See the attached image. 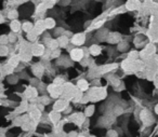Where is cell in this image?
I'll list each match as a JSON object with an SVG mask.
<instances>
[{"instance_id":"6da1fadb","label":"cell","mask_w":158,"mask_h":137,"mask_svg":"<svg viewBox=\"0 0 158 137\" xmlns=\"http://www.w3.org/2000/svg\"><path fill=\"white\" fill-rule=\"evenodd\" d=\"M140 119H141V121L144 123V125H146V126H149V125H152V124L155 122L154 117L152 115V113H151L147 109H143V110L141 111Z\"/></svg>"},{"instance_id":"7a4b0ae2","label":"cell","mask_w":158,"mask_h":137,"mask_svg":"<svg viewBox=\"0 0 158 137\" xmlns=\"http://www.w3.org/2000/svg\"><path fill=\"white\" fill-rule=\"evenodd\" d=\"M156 52V47L154 45V44L149 43V44H146V47H145L143 51H141L140 53V56L143 59H149L152 55H154Z\"/></svg>"},{"instance_id":"3957f363","label":"cell","mask_w":158,"mask_h":137,"mask_svg":"<svg viewBox=\"0 0 158 137\" xmlns=\"http://www.w3.org/2000/svg\"><path fill=\"white\" fill-rule=\"evenodd\" d=\"M48 92L50 93L52 98H58L63 94V86L59 84H52L48 86Z\"/></svg>"},{"instance_id":"277c9868","label":"cell","mask_w":158,"mask_h":137,"mask_svg":"<svg viewBox=\"0 0 158 137\" xmlns=\"http://www.w3.org/2000/svg\"><path fill=\"white\" fill-rule=\"evenodd\" d=\"M71 58L75 62H80L83 58V51L81 49H73L71 51Z\"/></svg>"},{"instance_id":"5b68a950","label":"cell","mask_w":158,"mask_h":137,"mask_svg":"<svg viewBox=\"0 0 158 137\" xmlns=\"http://www.w3.org/2000/svg\"><path fill=\"white\" fill-rule=\"evenodd\" d=\"M31 52H32L33 55L35 56H40V55H43L45 53V47L42 44H34L32 48H31Z\"/></svg>"},{"instance_id":"8992f818","label":"cell","mask_w":158,"mask_h":137,"mask_svg":"<svg viewBox=\"0 0 158 137\" xmlns=\"http://www.w3.org/2000/svg\"><path fill=\"white\" fill-rule=\"evenodd\" d=\"M86 41V36L83 34H77V35H74L72 38V42L73 44L75 45H82Z\"/></svg>"},{"instance_id":"52a82bcc","label":"cell","mask_w":158,"mask_h":137,"mask_svg":"<svg viewBox=\"0 0 158 137\" xmlns=\"http://www.w3.org/2000/svg\"><path fill=\"white\" fill-rule=\"evenodd\" d=\"M66 107H67V102H66L65 99H59V101H56V103L54 104L53 109L56 111H63L66 109Z\"/></svg>"},{"instance_id":"ba28073f","label":"cell","mask_w":158,"mask_h":137,"mask_svg":"<svg viewBox=\"0 0 158 137\" xmlns=\"http://www.w3.org/2000/svg\"><path fill=\"white\" fill-rule=\"evenodd\" d=\"M107 41L109 43H119L121 41V36L119 35L118 32H112L107 37Z\"/></svg>"},{"instance_id":"9c48e42d","label":"cell","mask_w":158,"mask_h":137,"mask_svg":"<svg viewBox=\"0 0 158 137\" xmlns=\"http://www.w3.org/2000/svg\"><path fill=\"white\" fill-rule=\"evenodd\" d=\"M139 7H140V2L138 0H128L126 3V9L130 10V11L136 10Z\"/></svg>"},{"instance_id":"30bf717a","label":"cell","mask_w":158,"mask_h":137,"mask_svg":"<svg viewBox=\"0 0 158 137\" xmlns=\"http://www.w3.org/2000/svg\"><path fill=\"white\" fill-rule=\"evenodd\" d=\"M37 90L35 88H33V86H29L28 88L25 90V92H24V95H25V97L26 98H35L37 96Z\"/></svg>"},{"instance_id":"8fae6325","label":"cell","mask_w":158,"mask_h":137,"mask_svg":"<svg viewBox=\"0 0 158 137\" xmlns=\"http://www.w3.org/2000/svg\"><path fill=\"white\" fill-rule=\"evenodd\" d=\"M33 74L37 77H41L43 74V66L41 64H36L33 66Z\"/></svg>"},{"instance_id":"7c38bea8","label":"cell","mask_w":158,"mask_h":137,"mask_svg":"<svg viewBox=\"0 0 158 137\" xmlns=\"http://www.w3.org/2000/svg\"><path fill=\"white\" fill-rule=\"evenodd\" d=\"M49 119L51 120V122L52 123H56L58 121H60L61 119V113H60V111H51L49 113Z\"/></svg>"},{"instance_id":"4fadbf2b","label":"cell","mask_w":158,"mask_h":137,"mask_svg":"<svg viewBox=\"0 0 158 137\" xmlns=\"http://www.w3.org/2000/svg\"><path fill=\"white\" fill-rule=\"evenodd\" d=\"M77 88H79L81 92L87 91V90L89 88V84H88V82H87V80H85V79L79 80L78 83H77Z\"/></svg>"},{"instance_id":"5bb4252c","label":"cell","mask_w":158,"mask_h":137,"mask_svg":"<svg viewBox=\"0 0 158 137\" xmlns=\"http://www.w3.org/2000/svg\"><path fill=\"white\" fill-rule=\"evenodd\" d=\"M45 23L42 22V21H39V22L36 23V25L34 26V30L36 31L37 34L39 35V34H42L43 30H45Z\"/></svg>"},{"instance_id":"9a60e30c","label":"cell","mask_w":158,"mask_h":137,"mask_svg":"<svg viewBox=\"0 0 158 137\" xmlns=\"http://www.w3.org/2000/svg\"><path fill=\"white\" fill-rule=\"evenodd\" d=\"M117 67V65L116 64H109V65H104V66H102L101 68H100V72L101 74H105V72H109L111 70H113V69H115Z\"/></svg>"},{"instance_id":"2e32d148","label":"cell","mask_w":158,"mask_h":137,"mask_svg":"<svg viewBox=\"0 0 158 137\" xmlns=\"http://www.w3.org/2000/svg\"><path fill=\"white\" fill-rule=\"evenodd\" d=\"M45 43H47V45H48V48H49L50 50H55V49H58V47H59L58 40H53V39H51V38H50L49 40H47Z\"/></svg>"},{"instance_id":"e0dca14e","label":"cell","mask_w":158,"mask_h":137,"mask_svg":"<svg viewBox=\"0 0 158 137\" xmlns=\"http://www.w3.org/2000/svg\"><path fill=\"white\" fill-rule=\"evenodd\" d=\"M41 117V112L39 109H34V110L31 111V113H29V118L32 120H34V121H37V120H39Z\"/></svg>"},{"instance_id":"ac0fdd59","label":"cell","mask_w":158,"mask_h":137,"mask_svg":"<svg viewBox=\"0 0 158 137\" xmlns=\"http://www.w3.org/2000/svg\"><path fill=\"white\" fill-rule=\"evenodd\" d=\"M108 35H109L108 30H106V29H101V30H99V32H98L96 37H98V39H99V40L103 41V40L107 39Z\"/></svg>"},{"instance_id":"d6986e66","label":"cell","mask_w":158,"mask_h":137,"mask_svg":"<svg viewBox=\"0 0 158 137\" xmlns=\"http://www.w3.org/2000/svg\"><path fill=\"white\" fill-rule=\"evenodd\" d=\"M89 51H90L91 55L98 56V55H100V53H101V48H100L99 45H96V44H92L90 47V49H89Z\"/></svg>"},{"instance_id":"ffe728a7","label":"cell","mask_w":158,"mask_h":137,"mask_svg":"<svg viewBox=\"0 0 158 137\" xmlns=\"http://www.w3.org/2000/svg\"><path fill=\"white\" fill-rule=\"evenodd\" d=\"M43 23H45V27L48 28V29H51V28H53L55 26V21L51 18H45V21H43Z\"/></svg>"},{"instance_id":"44dd1931","label":"cell","mask_w":158,"mask_h":137,"mask_svg":"<svg viewBox=\"0 0 158 137\" xmlns=\"http://www.w3.org/2000/svg\"><path fill=\"white\" fill-rule=\"evenodd\" d=\"M58 42H59L60 47H66L68 44V38L66 36H61L58 39Z\"/></svg>"},{"instance_id":"7402d4cb","label":"cell","mask_w":158,"mask_h":137,"mask_svg":"<svg viewBox=\"0 0 158 137\" xmlns=\"http://www.w3.org/2000/svg\"><path fill=\"white\" fill-rule=\"evenodd\" d=\"M20 56H13V57H11L10 58V61H9V64L11 65L12 67H16L20 64Z\"/></svg>"},{"instance_id":"603a6c76","label":"cell","mask_w":158,"mask_h":137,"mask_svg":"<svg viewBox=\"0 0 158 137\" xmlns=\"http://www.w3.org/2000/svg\"><path fill=\"white\" fill-rule=\"evenodd\" d=\"M11 29H12L13 32H18L21 29V24L18 21H13V22L11 23Z\"/></svg>"},{"instance_id":"cb8c5ba5","label":"cell","mask_w":158,"mask_h":137,"mask_svg":"<svg viewBox=\"0 0 158 137\" xmlns=\"http://www.w3.org/2000/svg\"><path fill=\"white\" fill-rule=\"evenodd\" d=\"M128 48H129V44H128V42H125V41H120L119 44H118V50H119L120 52L127 51Z\"/></svg>"},{"instance_id":"d4e9b609","label":"cell","mask_w":158,"mask_h":137,"mask_svg":"<svg viewBox=\"0 0 158 137\" xmlns=\"http://www.w3.org/2000/svg\"><path fill=\"white\" fill-rule=\"evenodd\" d=\"M33 29H34V26H33V24L32 23H24L23 24V30L24 31H26V32H29V31H32Z\"/></svg>"},{"instance_id":"484cf974","label":"cell","mask_w":158,"mask_h":137,"mask_svg":"<svg viewBox=\"0 0 158 137\" xmlns=\"http://www.w3.org/2000/svg\"><path fill=\"white\" fill-rule=\"evenodd\" d=\"M139 56H140V53H138L136 51H131L130 53L128 54V58L131 61H136Z\"/></svg>"},{"instance_id":"4316f807","label":"cell","mask_w":158,"mask_h":137,"mask_svg":"<svg viewBox=\"0 0 158 137\" xmlns=\"http://www.w3.org/2000/svg\"><path fill=\"white\" fill-rule=\"evenodd\" d=\"M93 113H94V106L91 105V106L87 107L86 111H85V115H86V117H91Z\"/></svg>"},{"instance_id":"83f0119b","label":"cell","mask_w":158,"mask_h":137,"mask_svg":"<svg viewBox=\"0 0 158 137\" xmlns=\"http://www.w3.org/2000/svg\"><path fill=\"white\" fill-rule=\"evenodd\" d=\"M9 52V49L5 47V45H1L0 47V56H5Z\"/></svg>"},{"instance_id":"f1b7e54d","label":"cell","mask_w":158,"mask_h":137,"mask_svg":"<svg viewBox=\"0 0 158 137\" xmlns=\"http://www.w3.org/2000/svg\"><path fill=\"white\" fill-rule=\"evenodd\" d=\"M8 42H9L8 36H0V44H1V45H5Z\"/></svg>"},{"instance_id":"f546056e","label":"cell","mask_w":158,"mask_h":137,"mask_svg":"<svg viewBox=\"0 0 158 137\" xmlns=\"http://www.w3.org/2000/svg\"><path fill=\"white\" fill-rule=\"evenodd\" d=\"M123 112V109H122V107L120 106H116L115 107V109H114V113L116 115H120Z\"/></svg>"},{"instance_id":"4dcf8cb0","label":"cell","mask_w":158,"mask_h":137,"mask_svg":"<svg viewBox=\"0 0 158 137\" xmlns=\"http://www.w3.org/2000/svg\"><path fill=\"white\" fill-rule=\"evenodd\" d=\"M8 81H9V83L11 84H14L18 82V77L16 76H10L9 78H8Z\"/></svg>"},{"instance_id":"1f68e13d","label":"cell","mask_w":158,"mask_h":137,"mask_svg":"<svg viewBox=\"0 0 158 137\" xmlns=\"http://www.w3.org/2000/svg\"><path fill=\"white\" fill-rule=\"evenodd\" d=\"M107 137H118V133L115 130H109L107 132Z\"/></svg>"},{"instance_id":"d6a6232c","label":"cell","mask_w":158,"mask_h":137,"mask_svg":"<svg viewBox=\"0 0 158 137\" xmlns=\"http://www.w3.org/2000/svg\"><path fill=\"white\" fill-rule=\"evenodd\" d=\"M8 16H9L10 18H15L18 16V13H16V11H11Z\"/></svg>"},{"instance_id":"836d02e7","label":"cell","mask_w":158,"mask_h":137,"mask_svg":"<svg viewBox=\"0 0 158 137\" xmlns=\"http://www.w3.org/2000/svg\"><path fill=\"white\" fill-rule=\"evenodd\" d=\"M54 83L55 84H59V85H61V84L64 83V80L62 79V78H56V79L54 80Z\"/></svg>"},{"instance_id":"e575fe53","label":"cell","mask_w":158,"mask_h":137,"mask_svg":"<svg viewBox=\"0 0 158 137\" xmlns=\"http://www.w3.org/2000/svg\"><path fill=\"white\" fill-rule=\"evenodd\" d=\"M68 137H78V133L76 131H72L68 133Z\"/></svg>"},{"instance_id":"d590c367","label":"cell","mask_w":158,"mask_h":137,"mask_svg":"<svg viewBox=\"0 0 158 137\" xmlns=\"http://www.w3.org/2000/svg\"><path fill=\"white\" fill-rule=\"evenodd\" d=\"M154 84H155V86L158 88V77H156V78L154 79Z\"/></svg>"},{"instance_id":"8d00e7d4","label":"cell","mask_w":158,"mask_h":137,"mask_svg":"<svg viewBox=\"0 0 158 137\" xmlns=\"http://www.w3.org/2000/svg\"><path fill=\"white\" fill-rule=\"evenodd\" d=\"M155 112H156V113L158 115V104L156 105V106H155Z\"/></svg>"},{"instance_id":"74e56055","label":"cell","mask_w":158,"mask_h":137,"mask_svg":"<svg viewBox=\"0 0 158 137\" xmlns=\"http://www.w3.org/2000/svg\"><path fill=\"white\" fill-rule=\"evenodd\" d=\"M78 137H85V136H78Z\"/></svg>"},{"instance_id":"f35d334b","label":"cell","mask_w":158,"mask_h":137,"mask_svg":"<svg viewBox=\"0 0 158 137\" xmlns=\"http://www.w3.org/2000/svg\"><path fill=\"white\" fill-rule=\"evenodd\" d=\"M90 137H96V136H90Z\"/></svg>"}]
</instances>
